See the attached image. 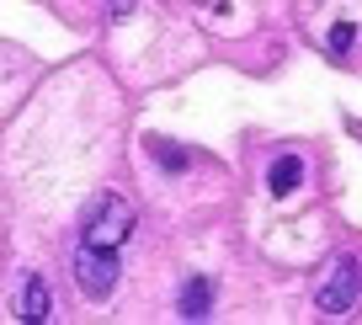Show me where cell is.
<instances>
[{
	"instance_id": "obj_1",
	"label": "cell",
	"mask_w": 362,
	"mask_h": 325,
	"mask_svg": "<svg viewBox=\"0 0 362 325\" xmlns=\"http://www.w3.org/2000/svg\"><path fill=\"white\" fill-rule=\"evenodd\" d=\"M134 235V208H128L123 192H96L86 208V219H80V240L86 246H123V240Z\"/></svg>"
},
{
	"instance_id": "obj_2",
	"label": "cell",
	"mask_w": 362,
	"mask_h": 325,
	"mask_svg": "<svg viewBox=\"0 0 362 325\" xmlns=\"http://www.w3.org/2000/svg\"><path fill=\"white\" fill-rule=\"evenodd\" d=\"M75 283H80V293H86L90 304L112 299V288H117V251L112 246H86V240H80V251H75Z\"/></svg>"
},
{
	"instance_id": "obj_3",
	"label": "cell",
	"mask_w": 362,
	"mask_h": 325,
	"mask_svg": "<svg viewBox=\"0 0 362 325\" xmlns=\"http://www.w3.org/2000/svg\"><path fill=\"white\" fill-rule=\"evenodd\" d=\"M357 293H362V272H357L351 256H341L336 267H330V278L320 283L315 304H320V314H346L351 304H357Z\"/></svg>"
},
{
	"instance_id": "obj_4",
	"label": "cell",
	"mask_w": 362,
	"mask_h": 325,
	"mask_svg": "<svg viewBox=\"0 0 362 325\" xmlns=\"http://www.w3.org/2000/svg\"><path fill=\"white\" fill-rule=\"evenodd\" d=\"M298 181H304V160L298 155H277L272 160V171H267V192L272 198H293Z\"/></svg>"
},
{
	"instance_id": "obj_5",
	"label": "cell",
	"mask_w": 362,
	"mask_h": 325,
	"mask_svg": "<svg viewBox=\"0 0 362 325\" xmlns=\"http://www.w3.org/2000/svg\"><path fill=\"white\" fill-rule=\"evenodd\" d=\"M16 314H22L27 325H43L48 314H54V299H48V283L43 278H27L22 283V304H16Z\"/></svg>"
},
{
	"instance_id": "obj_6",
	"label": "cell",
	"mask_w": 362,
	"mask_h": 325,
	"mask_svg": "<svg viewBox=\"0 0 362 325\" xmlns=\"http://www.w3.org/2000/svg\"><path fill=\"white\" fill-rule=\"evenodd\" d=\"M181 320H203L208 309H214V283L208 278H192V283H181V299H176Z\"/></svg>"
},
{
	"instance_id": "obj_7",
	"label": "cell",
	"mask_w": 362,
	"mask_h": 325,
	"mask_svg": "<svg viewBox=\"0 0 362 325\" xmlns=\"http://www.w3.org/2000/svg\"><path fill=\"white\" fill-rule=\"evenodd\" d=\"M325 43H330V54H336V59H346L351 48H357V27H351V22H336Z\"/></svg>"
},
{
	"instance_id": "obj_8",
	"label": "cell",
	"mask_w": 362,
	"mask_h": 325,
	"mask_svg": "<svg viewBox=\"0 0 362 325\" xmlns=\"http://www.w3.org/2000/svg\"><path fill=\"white\" fill-rule=\"evenodd\" d=\"M149 149H155V160H160V166H165V171H187V149L165 144V139H155V144H149Z\"/></svg>"
},
{
	"instance_id": "obj_9",
	"label": "cell",
	"mask_w": 362,
	"mask_h": 325,
	"mask_svg": "<svg viewBox=\"0 0 362 325\" xmlns=\"http://www.w3.org/2000/svg\"><path fill=\"white\" fill-rule=\"evenodd\" d=\"M134 11V0H112V16H128Z\"/></svg>"
}]
</instances>
